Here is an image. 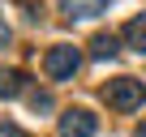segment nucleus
<instances>
[{
  "label": "nucleus",
  "mask_w": 146,
  "mask_h": 137,
  "mask_svg": "<svg viewBox=\"0 0 146 137\" xmlns=\"http://www.w3.org/2000/svg\"><path fill=\"white\" fill-rule=\"evenodd\" d=\"M103 99H108V107H116V111H133V107H142L146 86H142L137 77H116V82L103 86Z\"/></svg>",
  "instance_id": "1"
},
{
  "label": "nucleus",
  "mask_w": 146,
  "mask_h": 137,
  "mask_svg": "<svg viewBox=\"0 0 146 137\" xmlns=\"http://www.w3.org/2000/svg\"><path fill=\"white\" fill-rule=\"evenodd\" d=\"M43 68H47L52 82H69V77L82 68V51L73 47V43H56V47L43 56Z\"/></svg>",
  "instance_id": "2"
},
{
  "label": "nucleus",
  "mask_w": 146,
  "mask_h": 137,
  "mask_svg": "<svg viewBox=\"0 0 146 137\" xmlns=\"http://www.w3.org/2000/svg\"><path fill=\"white\" fill-rule=\"evenodd\" d=\"M95 133H99V120L86 107H73L60 116V137H95Z\"/></svg>",
  "instance_id": "3"
},
{
  "label": "nucleus",
  "mask_w": 146,
  "mask_h": 137,
  "mask_svg": "<svg viewBox=\"0 0 146 137\" xmlns=\"http://www.w3.org/2000/svg\"><path fill=\"white\" fill-rule=\"evenodd\" d=\"M120 39H125V43H129L133 51H142V56H146V13H137L133 22H125Z\"/></svg>",
  "instance_id": "4"
},
{
  "label": "nucleus",
  "mask_w": 146,
  "mask_h": 137,
  "mask_svg": "<svg viewBox=\"0 0 146 137\" xmlns=\"http://www.w3.org/2000/svg\"><path fill=\"white\" fill-rule=\"evenodd\" d=\"M60 9L69 17H99L108 9V0H60Z\"/></svg>",
  "instance_id": "5"
},
{
  "label": "nucleus",
  "mask_w": 146,
  "mask_h": 137,
  "mask_svg": "<svg viewBox=\"0 0 146 137\" xmlns=\"http://www.w3.org/2000/svg\"><path fill=\"white\" fill-rule=\"evenodd\" d=\"M26 90V73H17V68H5L0 73V99H17Z\"/></svg>",
  "instance_id": "6"
},
{
  "label": "nucleus",
  "mask_w": 146,
  "mask_h": 137,
  "mask_svg": "<svg viewBox=\"0 0 146 137\" xmlns=\"http://www.w3.org/2000/svg\"><path fill=\"white\" fill-rule=\"evenodd\" d=\"M90 56H95V60H112V56H116V39H112V34H95V39H90Z\"/></svg>",
  "instance_id": "7"
},
{
  "label": "nucleus",
  "mask_w": 146,
  "mask_h": 137,
  "mask_svg": "<svg viewBox=\"0 0 146 137\" xmlns=\"http://www.w3.org/2000/svg\"><path fill=\"white\" fill-rule=\"evenodd\" d=\"M30 107H35V111H52V94H43V90L30 94Z\"/></svg>",
  "instance_id": "8"
},
{
  "label": "nucleus",
  "mask_w": 146,
  "mask_h": 137,
  "mask_svg": "<svg viewBox=\"0 0 146 137\" xmlns=\"http://www.w3.org/2000/svg\"><path fill=\"white\" fill-rule=\"evenodd\" d=\"M0 137H26V133H22L17 124H9V120H5V124H0Z\"/></svg>",
  "instance_id": "9"
},
{
  "label": "nucleus",
  "mask_w": 146,
  "mask_h": 137,
  "mask_svg": "<svg viewBox=\"0 0 146 137\" xmlns=\"http://www.w3.org/2000/svg\"><path fill=\"white\" fill-rule=\"evenodd\" d=\"M9 39H13V34H9V26L0 22V47H9Z\"/></svg>",
  "instance_id": "10"
},
{
  "label": "nucleus",
  "mask_w": 146,
  "mask_h": 137,
  "mask_svg": "<svg viewBox=\"0 0 146 137\" xmlns=\"http://www.w3.org/2000/svg\"><path fill=\"white\" fill-rule=\"evenodd\" d=\"M137 137H146V124H142V128H137Z\"/></svg>",
  "instance_id": "11"
}]
</instances>
